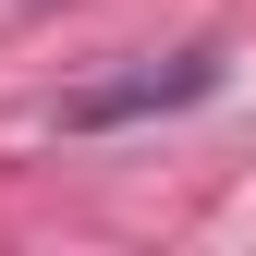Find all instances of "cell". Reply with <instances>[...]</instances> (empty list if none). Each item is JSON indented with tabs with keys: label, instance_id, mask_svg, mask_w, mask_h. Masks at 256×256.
I'll list each match as a JSON object with an SVG mask.
<instances>
[{
	"label": "cell",
	"instance_id": "obj_1",
	"mask_svg": "<svg viewBox=\"0 0 256 256\" xmlns=\"http://www.w3.org/2000/svg\"><path fill=\"white\" fill-rule=\"evenodd\" d=\"M208 86H220V61H208V49H183V61H146V74L74 86V98H61V122H74V134H110V122H146V110H183V98H208Z\"/></svg>",
	"mask_w": 256,
	"mask_h": 256
}]
</instances>
